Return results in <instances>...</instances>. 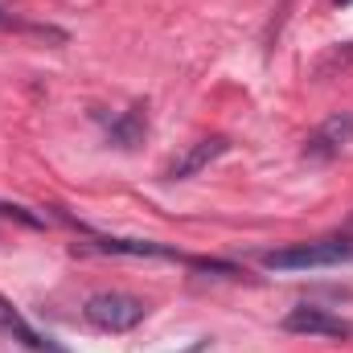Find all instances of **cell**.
I'll return each instance as SVG.
<instances>
[{"mask_svg":"<svg viewBox=\"0 0 353 353\" xmlns=\"http://www.w3.org/2000/svg\"><path fill=\"white\" fill-rule=\"evenodd\" d=\"M4 25H17V21H12L8 12H0V29H4Z\"/></svg>","mask_w":353,"mask_h":353,"instance_id":"9c48e42d","label":"cell"},{"mask_svg":"<svg viewBox=\"0 0 353 353\" xmlns=\"http://www.w3.org/2000/svg\"><path fill=\"white\" fill-rule=\"evenodd\" d=\"M226 152H230V140H226V136H205V140L189 144L181 157H173V161H169L165 181H189V176H197L201 169H210L214 161H222Z\"/></svg>","mask_w":353,"mask_h":353,"instance_id":"5b68a950","label":"cell"},{"mask_svg":"<svg viewBox=\"0 0 353 353\" xmlns=\"http://www.w3.org/2000/svg\"><path fill=\"white\" fill-rule=\"evenodd\" d=\"M148 316V304L132 292H94L83 304V321L99 333H132Z\"/></svg>","mask_w":353,"mask_h":353,"instance_id":"7a4b0ae2","label":"cell"},{"mask_svg":"<svg viewBox=\"0 0 353 353\" xmlns=\"http://www.w3.org/2000/svg\"><path fill=\"white\" fill-rule=\"evenodd\" d=\"M345 144H353V111H337V115H329L321 128L308 132V140H304V161H333Z\"/></svg>","mask_w":353,"mask_h":353,"instance_id":"277c9868","label":"cell"},{"mask_svg":"<svg viewBox=\"0 0 353 353\" xmlns=\"http://www.w3.org/2000/svg\"><path fill=\"white\" fill-rule=\"evenodd\" d=\"M283 329L288 333H300V337H325V341H345L353 337V325L333 316L329 308H316V304H300L283 316Z\"/></svg>","mask_w":353,"mask_h":353,"instance_id":"3957f363","label":"cell"},{"mask_svg":"<svg viewBox=\"0 0 353 353\" xmlns=\"http://www.w3.org/2000/svg\"><path fill=\"white\" fill-rule=\"evenodd\" d=\"M333 4H353V0H333Z\"/></svg>","mask_w":353,"mask_h":353,"instance_id":"30bf717a","label":"cell"},{"mask_svg":"<svg viewBox=\"0 0 353 353\" xmlns=\"http://www.w3.org/2000/svg\"><path fill=\"white\" fill-rule=\"evenodd\" d=\"M0 333L17 337V341H21L29 353H66L62 345H54L50 337H41L33 325H25V316H21V312H17V308L4 300V296H0Z\"/></svg>","mask_w":353,"mask_h":353,"instance_id":"ba28073f","label":"cell"},{"mask_svg":"<svg viewBox=\"0 0 353 353\" xmlns=\"http://www.w3.org/2000/svg\"><path fill=\"white\" fill-rule=\"evenodd\" d=\"M90 247L103 251V255H123V259H176V263H189V255H181V251H173V247H161V243H148V239L90 234Z\"/></svg>","mask_w":353,"mask_h":353,"instance_id":"8992f818","label":"cell"},{"mask_svg":"<svg viewBox=\"0 0 353 353\" xmlns=\"http://www.w3.org/2000/svg\"><path fill=\"white\" fill-rule=\"evenodd\" d=\"M350 222H353V218H350Z\"/></svg>","mask_w":353,"mask_h":353,"instance_id":"8fae6325","label":"cell"},{"mask_svg":"<svg viewBox=\"0 0 353 353\" xmlns=\"http://www.w3.org/2000/svg\"><path fill=\"white\" fill-rule=\"evenodd\" d=\"M337 263H353L350 234L292 243V247H279V251H267L263 255V267H271V271H316V267H337Z\"/></svg>","mask_w":353,"mask_h":353,"instance_id":"6da1fadb","label":"cell"},{"mask_svg":"<svg viewBox=\"0 0 353 353\" xmlns=\"http://www.w3.org/2000/svg\"><path fill=\"white\" fill-rule=\"evenodd\" d=\"M144 136H148V111L140 103L128 107V111H119L111 119V128H107V144L119 148V152H136L144 144Z\"/></svg>","mask_w":353,"mask_h":353,"instance_id":"52a82bcc","label":"cell"}]
</instances>
